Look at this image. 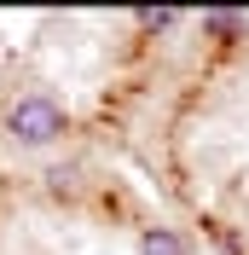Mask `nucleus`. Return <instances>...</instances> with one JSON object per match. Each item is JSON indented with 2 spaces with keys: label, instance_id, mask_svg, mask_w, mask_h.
<instances>
[{
  "label": "nucleus",
  "instance_id": "f257e3e1",
  "mask_svg": "<svg viewBox=\"0 0 249 255\" xmlns=\"http://www.w3.org/2000/svg\"><path fill=\"white\" fill-rule=\"evenodd\" d=\"M64 128H70V111H64L52 93H23V99H12V111H6V133H12L17 145H29V151L58 145Z\"/></svg>",
  "mask_w": 249,
  "mask_h": 255
},
{
  "label": "nucleus",
  "instance_id": "f03ea898",
  "mask_svg": "<svg viewBox=\"0 0 249 255\" xmlns=\"http://www.w3.org/2000/svg\"><path fill=\"white\" fill-rule=\"evenodd\" d=\"M139 255H186V238L174 226H145L139 232Z\"/></svg>",
  "mask_w": 249,
  "mask_h": 255
},
{
  "label": "nucleus",
  "instance_id": "7ed1b4c3",
  "mask_svg": "<svg viewBox=\"0 0 249 255\" xmlns=\"http://www.w3.org/2000/svg\"><path fill=\"white\" fill-rule=\"evenodd\" d=\"M203 23H209L215 35H238V12H209Z\"/></svg>",
  "mask_w": 249,
  "mask_h": 255
},
{
  "label": "nucleus",
  "instance_id": "20e7f679",
  "mask_svg": "<svg viewBox=\"0 0 249 255\" xmlns=\"http://www.w3.org/2000/svg\"><path fill=\"white\" fill-rule=\"evenodd\" d=\"M139 23H145V29H174L180 12H139Z\"/></svg>",
  "mask_w": 249,
  "mask_h": 255
}]
</instances>
